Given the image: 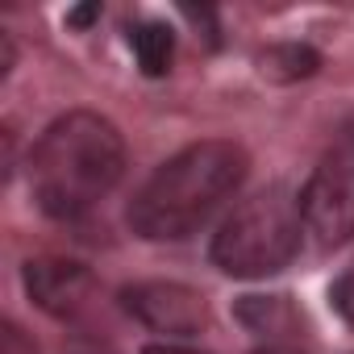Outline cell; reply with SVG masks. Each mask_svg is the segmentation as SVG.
<instances>
[{"mask_svg":"<svg viewBox=\"0 0 354 354\" xmlns=\"http://www.w3.org/2000/svg\"><path fill=\"white\" fill-rule=\"evenodd\" d=\"M250 158L230 138H205L171 154L129 201V230L146 242L201 234L246 184Z\"/></svg>","mask_w":354,"mask_h":354,"instance_id":"cell-1","label":"cell"},{"mask_svg":"<svg viewBox=\"0 0 354 354\" xmlns=\"http://www.w3.org/2000/svg\"><path fill=\"white\" fill-rule=\"evenodd\" d=\"M125 175L121 129L88 109L55 117L34 154H30V188L46 217L75 221L92 213Z\"/></svg>","mask_w":354,"mask_h":354,"instance_id":"cell-2","label":"cell"},{"mask_svg":"<svg viewBox=\"0 0 354 354\" xmlns=\"http://www.w3.org/2000/svg\"><path fill=\"white\" fill-rule=\"evenodd\" d=\"M304 213L300 196H292L283 184H271L254 196H246L213 234V263L217 271L234 279H263L283 271L304 238Z\"/></svg>","mask_w":354,"mask_h":354,"instance_id":"cell-3","label":"cell"},{"mask_svg":"<svg viewBox=\"0 0 354 354\" xmlns=\"http://www.w3.org/2000/svg\"><path fill=\"white\" fill-rule=\"evenodd\" d=\"M300 213L304 230L321 246H342L354 238V125H346L313 167L300 192Z\"/></svg>","mask_w":354,"mask_h":354,"instance_id":"cell-4","label":"cell"},{"mask_svg":"<svg viewBox=\"0 0 354 354\" xmlns=\"http://www.w3.org/2000/svg\"><path fill=\"white\" fill-rule=\"evenodd\" d=\"M121 304L133 321H142L146 329L162 333V337H192L209 329V300L175 279H146V283H129L121 292Z\"/></svg>","mask_w":354,"mask_h":354,"instance_id":"cell-5","label":"cell"},{"mask_svg":"<svg viewBox=\"0 0 354 354\" xmlns=\"http://www.w3.org/2000/svg\"><path fill=\"white\" fill-rule=\"evenodd\" d=\"M26 292L30 300L59 317V321H84L96 308V279L88 267L67 263V259H38L26 263Z\"/></svg>","mask_w":354,"mask_h":354,"instance_id":"cell-6","label":"cell"},{"mask_svg":"<svg viewBox=\"0 0 354 354\" xmlns=\"http://www.w3.org/2000/svg\"><path fill=\"white\" fill-rule=\"evenodd\" d=\"M238 321L250 333H259L267 346H283L279 337H288L300 325V317L288 304V296H242L238 300Z\"/></svg>","mask_w":354,"mask_h":354,"instance_id":"cell-7","label":"cell"},{"mask_svg":"<svg viewBox=\"0 0 354 354\" xmlns=\"http://www.w3.org/2000/svg\"><path fill=\"white\" fill-rule=\"evenodd\" d=\"M129 50L146 75H167L175 59V34L162 21H138L129 26Z\"/></svg>","mask_w":354,"mask_h":354,"instance_id":"cell-8","label":"cell"},{"mask_svg":"<svg viewBox=\"0 0 354 354\" xmlns=\"http://www.w3.org/2000/svg\"><path fill=\"white\" fill-rule=\"evenodd\" d=\"M317 67H321V55L304 42H279V46H267L259 55V71L275 84L308 80V75H317Z\"/></svg>","mask_w":354,"mask_h":354,"instance_id":"cell-9","label":"cell"},{"mask_svg":"<svg viewBox=\"0 0 354 354\" xmlns=\"http://www.w3.org/2000/svg\"><path fill=\"white\" fill-rule=\"evenodd\" d=\"M329 304H333V313L354 329V267L342 271V275L329 283Z\"/></svg>","mask_w":354,"mask_h":354,"instance_id":"cell-10","label":"cell"},{"mask_svg":"<svg viewBox=\"0 0 354 354\" xmlns=\"http://www.w3.org/2000/svg\"><path fill=\"white\" fill-rule=\"evenodd\" d=\"M0 354H38V346L26 337V329H21V325L5 321V329H0Z\"/></svg>","mask_w":354,"mask_h":354,"instance_id":"cell-11","label":"cell"},{"mask_svg":"<svg viewBox=\"0 0 354 354\" xmlns=\"http://www.w3.org/2000/svg\"><path fill=\"white\" fill-rule=\"evenodd\" d=\"M96 17H100V5H80V9H71V13H67V26L84 30V26H92Z\"/></svg>","mask_w":354,"mask_h":354,"instance_id":"cell-12","label":"cell"},{"mask_svg":"<svg viewBox=\"0 0 354 354\" xmlns=\"http://www.w3.org/2000/svg\"><path fill=\"white\" fill-rule=\"evenodd\" d=\"M142 354H205V350H192V346H175V342H154V346H146Z\"/></svg>","mask_w":354,"mask_h":354,"instance_id":"cell-13","label":"cell"},{"mask_svg":"<svg viewBox=\"0 0 354 354\" xmlns=\"http://www.w3.org/2000/svg\"><path fill=\"white\" fill-rule=\"evenodd\" d=\"M63 354H113V350H109V346H96V342H88V337H75Z\"/></svg>","mask_w":354,"mask_h":354,"instance_id":"cell-14","label":"cell"},{"mask_svg":"<svg viewBox=\"0 0 354 354\" xmlns=\"http://www.w3.org/2000/svg\"><path fill=\"white\" fill-rule=\"evenodd\" d=\"M254 354H300L296 346H263V350H254Z\"/></svg>","mask_w":354,"mask_h":354,"instance_id":"cell-15","label":"cell"}]
</instances>
